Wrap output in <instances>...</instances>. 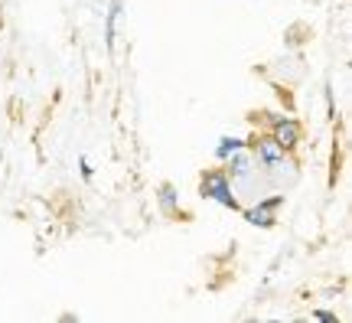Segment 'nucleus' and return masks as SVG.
I'll return each instance as SVG.
<instances>
[{
  "instance_id": "obj_1",
  "label": "nucleus",
  "mask_w": 352,
  "mask_h": 323,
  "mask_svg": "<svg viewBox=\"0 0 352 323\" xmlns=\"http://www.w3.org/2000/svg\"><path fill=\"white\" fill-rule=\"evenodd\" d=\"M202 196H212L219 199L222 206H228V209H235V196H232V187H228V174L226 170H209V174L202 176Z\"/></svg>"
},
{
  "instance_id": "obj_2",
  "label": "nucleus",
  "mask_w": 352,
  "mask_h": 323,
  "mask_svg": "<svg viewBox=\"0 0 352 323\" xmlns=\"http://www.w3.org/2000/svg\"><path fill=\"white\" fill-rule=\"evenodd\" d=\"M271 137H274L284 150H294L297 144H300V125H297L294 118H274V125H271Z\"/></svg>"
},
{
  "instance_id": "obj_3",
  "label": "nucleus",
  "mask_w": 352,
  "mask_h": 323,
  "mask_svg": "<svg viewBox=\"0 0 352 323\" xmlns=\"http://www.w3.org/2000/svg\"><path fill=\"white\" fill-rule=\"evenodd\" d=\"M284 154H287V150L280 147L274 137H261V140H258V157H261L267 167H277V163L284 160Z\"/></svg>"
},
{
  "instance_id": "obj_4",
  "label": "nucleus",
  "mask_w": 352,
  "mask_h": 323,
  "mask_svg": "<svg viewBox=\"0 0 352 323\" xmlns=\"http://www.w3.org/2000/svg\"><path fill=\"white\" fill-rule=\"evenodd\" d=\"M277 206H280V196L261 202L258 209L248 212V222H254V225H274V209H277Z\"/></svg>"
},
{
  "instance_id": "obj_5",
  "label": "nucleus",
  "mask_w": 352,
  "mask_h": 323,
  "mask_svg": "<svg viewBox=\"0 0 352 323\" xmlns=\"http://www.w3.org/2000/svg\"><path fill=\"white\" fill-rule=\"evenodd\" d=\"M239 150H241L239 137H222V144H219V150H215V154H219L222 160H228V157H239Z\"/></svg>"
},
{
  "instance_id": "obj_6",
  "label": "nucleus",
  "mask_w": 352,
  "mask_h": 323,
  "mask_svg": "<svg viewBox=\"0 0 352 323\" xmlns=\"http://www.w3.org/2000/svg\"><path fill=\"white\" fill-rule=\"evenodd\" d=\"M316 320H323V323H333V320H336V317H333V313H327V311H320V313H316Z\"/></svg>"
}]
</instances>
